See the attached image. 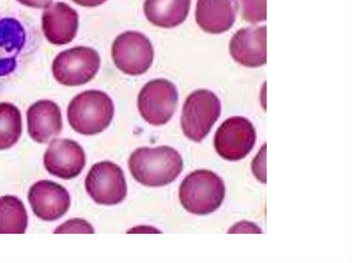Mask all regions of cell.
Wrapping results in <instances>:
<instances>
[{
    "label": "cell",
    "mask_w": 352,
    "mask_h": 263,
    "mask_svg": "<svg viewBox=\"0 0 352 263\" xmlns=\"http://www.w3.org/2000/svg\"><path fill=\"white\" fill-rule=\"evenodd\" d=\"M28 201L34 214L45 221H54L69 209V192L61 185L49 180H41L30 188Z\"/></svg>",
    "instance_id": "obj_11"
},
{
    "label": "cell",
    "mask_w": 352,
    "mask_h": 263,
    "mask_svg": "<svg viewBox=\"0 0 352 263\" xmlns=\"http://www.w3.org/2000/svg\"><path fill=\"white\" fill-rule=\"evenodd\" d=\"M42 14V30L52 44L62 45L73 41L78 27L76 11L64 2H56Z\"/></svg>",
    "instance_id": "obj_12"
},
{
    "label": "cell",
    "mask_w": 352,
    "mask_h": 263,
    "mask_svg": "<svg viewBox=\"0 0 352 263\" xmlns=\"http://www.w3.org/2000/svg\"><path fill=\"white\" fill-rule=\"evenodd\" d=\"M74 3L85 7H95L104 3L107 0H72Z\"/></svg>",
    "instance_id": "obj_23"
},
{
    "label": "cell",
    "mask_w": 352,
    "mask_h": 263,
    "mask_svg": "<svg viewBox=\"0 0 352 263\" xmlns=\"http://www.w3.org/2000/svg\"><path fill=\"white\" fill-rule=\"evenodd\" d=\"M60 233H94V229L86 220L81 218L70 219L58 227L54 231Z\"/></svg>",
    "instance_id": "obj_21"
},
{
    "label": "cell",
    "mask_w": 352,
    "mask_h": 263,
    "mask_svg": "<svg viewBox=\"0 0 352 263\" xmlns=\"http://www.w3.org/2000/svg\"><path fill=\"white\" fill-rule=\"evenodd\" d=\"M85 185L89 196L100 205H116L121 203L127 194L122 170L109 161L93 165L87 174Z\"/></svg>",
    "instance_id": "obj_8"
},
{
    "label": "cell",
    "mask_w": 352,
    "mask_h": 263,
    "mask_svg": "<svg viewBox=\"0 0 352 263\" xmlns=\"http://www.w3.org/2000/svg\"><path fill=\"white\" fill-rule=\"evenodd\" d=\"M25 43V32L21 23L14 18L0 20V50L16 56Z\"/></svg>",
    "instance_id": "obj_19"
},
{
    "label": "cell",
    "mask_w": 352,
    "mask_h": 263,
    "mask_svg": "<svg viewBox=\"0 0 352 263\" xmlns=\"http://www.w3.org/2000/svg\"><path fill=\"white\" fill-rule=\"evenodd\" d=\"M86 163L82 146L69 139H54L47 148L43 163L47 171L58 178L71 179L76 177Z\"/></svg>",
    "instance_id": "obj_10"
},
{
    "label": "cell",
    "mask_w": 352,
    "mask_h": 263,
    "mask_svg": "<svg viewBox=\"0 0 352 263\" xmlns=\"http://www.w3.org/2000/svg\"><path fill=\"white\" fill-rule=\"evenodd\" d=\"M22 132L19 109L10 102H0V150L13 146Z\"/></svg>",
    "instance_id": "obj_18"
},
{
    "label": "cell",
    "mask_w": 352,
    "mask_h": 263,
    "mask_svg": "<svg viewBox=\"0 0 352 263\" xmlns=\"http://www.w3.org/2000/svg\"><path fill=\"white\" fill-rule=\"evenodd\" d=\"M232 58L248 67H257L266 62V26L249 27L238 30L229 45Z\"/></svg>",
    "instance_id": "obj_13"
},
{
    "label": "cell",
    "mask_w": 352,
    "mask_h": 263,
    "mask_svg": "<svg viewBox=\"0 0 352 263\" xmlns=\"http://www.w3.org/2000/svg\"><path fill=\"white\" fill-rule=\"evenodd\" d=\"M235 0H197L195 19L205 32L219 34L234 24L237 10Z\"/></svg>",
    "instance_id": "obj_15"
},
{
    "label": "cell",
    "mask_w": 352,
    "mask_h": 263,
    "mask_svg": "<svg viewBox=\"0 0 352 263\" xmlns=\"http://www.w3.org/2000/svg\"><path fill=\"white\" fill-rule=\"evenodd\" d=\"M100 66V57L96 50L77 46L60 52L53 60L52 70L58 82L74 87L93 79Z\"/></svg>",
    "instance_id": "obj_5"
},
{
    "label": "cell",
    "mask_w": 352,
    "mask_h": 263,
    "mask_svg": "<svg viewBox=\"0 0 352 263\" xmlns=\"http://www.w3.org/2000/svg\"><path fill=\"white\" fill-rule=\"evenodd\" d=\"M130 172L136 181L148 187H161L175 181L183 169V159L175 148L168 146L141 147L128 160Z\"/></svg>",
    "instance_id": "obj_1"
},
{
    "label": "cell",
    "mask_w": 352,
    "mask_h": 263,
    "mask_svg": "<svg viewBox=\"0 0 352 263\" xmlns=\"http://www.w3.org/2000/svg\"><path fill=\"white\" fill-rule=\"evenodd\" d=\"M20 3L34 8H46L52 3L53 0H16Z\"/></svg>",
    "instance_id": "obj_22"
},
{
    "label": "cell",
    "mask_w": 352,
    "mask_h": 263,
    "mask_svg": "<svg viewBox=\"0 0 352 263\" xmlns=\"http://www.w3.org/2000/svg\"><path fill=\"white\" fill-rule=\"evenodd\" d=\"M28 214L23 202L16 196L0 197V233H24Z\"/></svg>",
    "instance_id": "obj_17"
},
{
    "label": "cell",
    "mask_w": 352,
    "mask_h": 263,
    "mask_svg": "<svg viewBox=\"0 0 352 263\" xmlns=\"http://www.w3.org/2000/svg\"><path fill=\"white\" fill-rule=\"evenodd\" d=\"M26 115L29 135L38 143L48 142L62 130L60 109L52 100L36 101L28 108Z\"/></svg>",
    "instance_id": "obj_14"
},
{
    "label": "cell",
    "mask_w": 352,
    "mask_h": 263,
    "mask_svg": "<svg viewBox=\"0 0 352 263\" xmlns=\"http://www.w3.org/2000/svg\"><path fill=\"white\" fill-rule=\"evenodd\" d=\"M190 2L191 0H145L144 12L153 25L171 28L186 20Z\"/></svg>",
    "instance_id": "obj_16"
},
{
    "label": "cell",
    "mask_w": 352,
    "mask_h": 263,
    "mask_svg": "<svg viewBox=\"0 0 352 263\" xmlns=\"http://www.w3.org/2000/svg\"><path fill=\"white\" fill-rule=\"evenodd\" d=\"M256 134L253 124L246 118L234 116L226 119L214 138L217 152L228 161L243 159L253 148Z\"/></svg>",
    "instance_id": "obj_9"
},
{
    "label": "cell",
    "mask_w": 352,
    "mask_h": 263,
    "mask_svg": "<svg viewBox=\"0 0 352 263\" xmlns=\"http://www.w3.org/2000/svg\"><path fill=\"white\" fill-rule=\"evenodd\" d=\"M175 85L164 78L148 81L140 90L137 104L142 118L154 126L166 124L174 115L178 102Z\"/></svg>",
    "instance_id": "obj_6"
},
{
    "label": "cell",
    "mask_w": 352,
    "mask_h": 263,
    "mask_svg": "<svg viewBox=\"0 0 352 263\" xmlns=\"http://www.w3.org/2000/svg\"><path fill=\"white\" fill-rule=\"evenodd\" d=\"M221 114V102L212 91L198 89L191 93L183 105L181 127L189 139L200 142L209 133Z\"/></svg>",
    "instance_id": "obj_4"
},
{
    "label": "cell",
    "mask_w": 352,
    "mask_h": 263,
    "mask_svg": "<svg viewBox=\"0 0 352 263\" xmlns=\"http://www.w3.org/2000/svg\"><path fill=\"white\" fill-rule=\"evenodd\" d=\"M114 64L123 73L138 76L151 66L154 51L150 40L142 33L126 31L118 35L111 47Z\"/></svg>",
    "instance_id": "obj_7"
},
{
    "label": "cell",
    "mask_w": 352,
    "mask_h": 263,
    "mask_svg": "<svg viewBox=\"0 0 352 263\" xmlns=\"http://www.w3.org/2000/svg\"><path fill=\"white\" fill-rule=\"evenodd\" d=\"M225 184L216 173L197 170L188 174L179 189L182 205L188 211L206 215L217 210L224 200Z\"/></svg>",
    "instance_id": "obj_3"
},
{
    "label": "cell",
    "mask_w": 352,
    "mask_h": 263,
    "mask_svg": "<svg viewBox=\"0 0 352 263\" xmlns=\"http://www.w3.org/2000/svg\"><path fill=\"white\" fill-rule=\"evenodd\" d=\"M113 115L111 98L105 92L95 89L76 95L69 102L67 111L70 126L85 135L102 132L111 124Z\"/></svg>",
    "instance_id": "obj_2"
},
{
    "label": "cell",
    "mask_w": 352,
    "mask_h": 263,
    "mask_svg": "<svg viewBox=\"0 0 352 263\" xmlns=\"http://www.w3.org/2000/svg\"><path fill=\"white\" fill-rule=\"evenodd\" d=\"M243 18L253 23L266 19V0H239Z\"/></svg>",
    "instance_id": "obj_20"
}]
</instances>
